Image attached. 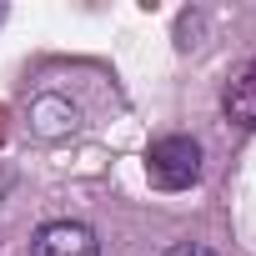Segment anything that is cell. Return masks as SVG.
<instances>
[{
    "mask_svg": "<svg viewBox=\"0 0 256 256\" xmlns=\"http://www.w3.org/2000/svg\"><path fill=\"white\" fill-rule=\"evenodd\" d=\"M221 110H226V120L246 126V131L256 126V56L231 70V80H226V90H221Z\"/></svg>",
    "mask_w": 256,
    "mask_h": 256,
    "instance_id": "3",
    "label": "cell"
},
{
    "mask_svg": "<svg viewBox=\"0 0 256 256\" xmlns=\"http://www.w3.org/2000/svg\"><path fill=\"white\" fill-rule=\"evenodd\" d=\"M146 176H151L156 191H191L201 181V146H196V136H181V131L156 136L151 151H146Z\"/></svg>",
    "mask_w": 256,
    "mask_h": 256,
    "instance_id": "1",
    "label": "cell"
},
{
    "mask_svg": "<svg viewBox=\"0 0 256 256\" xmlns=\"http://www.w3.org/2000/svg\"><path fill=\"white\" fill-rule=\"evenodd\" d=\"M30 256H100V241L86 221H46L30 241Z\"/></svg>",
    "mask_w": 256,
    "mask_h": 256,
    "instance_id": "2",
    "label": "cell"
},
{
    "mask_svg": "<svg viewBox=\"0 0 256 256\" xmlns=\"http://www.w3.org/2000/svg\"><path fill=\"white\" fill-rule=\"evenodd\" d=\"M166 256H216L211 246H201V241H181V246H171Z\"/></svg>",
    "mask_w": 256,
    "mask_h": 256,
    "instance_id": "4",
    "label": "cell"
}]
</instances>
